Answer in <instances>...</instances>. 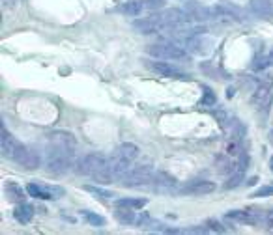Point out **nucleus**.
I'll return each instance as SVG.
<instances>
[{
  "mask_svg": "<svg viewBox=\"0 0 273 235\" xmlns=\"http://www.w3.org/2000/svg\"><path fill=\"white\" fill-rule=\"evenodd\" d=\"M77 172L83 175H88L90 179L101 185H109L112 179L109 170V159L101 153H88L77 162Z\"/></svg>",
  "mask_w": 273,
  "mask_h": 235,
  "instance_id": "nucleus-1",
  "label": "nucleus"
},
{
  "mask_svg": "<svg viewBox=\"0 0 273 235\" xmlns=\"http://www.w3.org/2000/svg\"><path fill=\"white\" fill-rule=\"evenodd\" d=\"M73 159H75V150L47 144V157H45L47 172H51V174L55 175L66 174L73 166Z\"/></svg>",
  "mask_w": 273,
  "mask_h": 235,
  "instance_id": "nucleus-2",
  "label": "nucleus"
},
{
  "mask_svg": "<svg viewBox=\"0 0 273 235\" xmlns=\"http://www.w3.org/2000/svg\"><path fill=\"white\" fill-rule=\"evenodd\" d=\"M148 54L154 56L156 60H167V62H174V60H185L187 53L176 43H157V45H150Z\"/></svg>",
  "mask_w": 273,
  "mask_h": 235,
  "instance_id": "nucleus-3",
  "label": "nucleus"
},
{
  "mask_svg": "<svg viewBox=\"0 0 273 235\" xmlns=\"http://www.w3.org/2000/svg\"><path fill=\"white\" fill-rule=\"evenodd\" d=\"M154 177H156L154 168L150 166V164H141V166H135L129 170V174L122 179V185L131 187V189H135V187H146L150 183H154Z\"/></svg>",
  "mask_w": 273,
  "mask_h": 235,
  "instance_id": "nucleus-4",
  "label": "nucleus"
},
{
  "mask_svg": "<svg viewBox=\"0 0 273 235\" xmlns=\"http://www.w3.org/2000/svg\"><path fill=\"white\" fill-rule=\"evenodd\" d=\"M26 192L39 200H58L66 194V190L58 185H41V183H28Z\"/></svg>",
  "mask_w": 273,
  "mask_h": 235,
  "instance_id": "nucleus-5",
  "label": "nucleus"
},
{
  "mask_svg": "<svg viewBox=\"0 0 273 235\" xmlns=\"http://www.w3.org/2000/svg\"><path fill=\"white\" fill-rule=\"evenodd\" d=\"M24 148V144H21L15 137H11L8 131L2 127L0 131V152H2V157L9 160H15L17 155L21 153V150Z\"/></svg>",
  "mask_w": 273,
  "mask_h": 235,
  "instance_id": "nucleus-6",
  "label": "nucleus"
},
{
  "mask_svg": "<svg viewBox=\"0 0 273 235\" xmlns=\"http://www.w3.org/2000/svg\"><path fill=\"white\" fill-rule=\"evenodd\" d=\"M109 170L114 181H122L125 175L129 174V170H131V160L114 152L112 157H109Z\"/></svg>",
  "mask_w": 273,
  "mask_h": 235,
  "instance_id": "nucleus-7",
  "label": "nucleus"
},
{
  "mask_svg": "<svg viewBox=\"0 0 273 235\" xmlns=\"http://www.w3.org/2000/svg\"><path fill=\"white\" fill-rule=\"evenodd\" d=\"M159 21L163 23L165 28H172V26H178V24H183L189 21V13H185L183 9H178V8H171V9H163L157 13Z\"/></svg>",
  "mask_w": 273,
  "mask_h": 235,
  "instance_id": "nucleus-8",
  "label": "nucleus"
},
{
  "mask_svg": "<svg viewBox=\"0 0 273 235\" xmlns=\"http://www.w3.org/2000/svg\"><path fill=\"white\" fill-rule=\"evenodd\" d=\"M41 153L36 150V148H30V146H24L21 153L17 155L15 162L17 164H21L23 168L26 170H36V168L41 166Z\"/></svg>",
  "mask_w": 273,
  "mask_h": 235,
  "instance_id": "nucleus-9",
  "label": "nucleus"
},
{
  "mask_svg": "<svg viewBox=\"0 0 273 235\" xmlns=\"http://www.w3.org/2000/svg\"><path fill=\"white\" fill-rule=\"evenodd\" d=\"M133 28L137 32H141V34H156V32L167 30L163 26V23L159 21L157 13H154V15L150 17H142V19H135L133 21Z\"/></svg>",
  "mask_w": 273,
  "mask_h": 235,
  "instance_id": "nucleus-10",
  "label": "nucleus"
},
{
  "mask_svg": "<svg viewBox=\"0 0 273 235\" xmlns=\"http://www.w3.org/2000/svg\"><path fill=\"white\" fill-rule=\"evenodd\" d=\"M185 49L191 51L193 54H198V56H204V54H208L211 51V39L204 38V34H196V36H191L187 38L185 41Z\"/></svg>",
  "mask_w": 273,
  "mask_h": 235,
  "instance_id": "nucleus-11",
  "label": "nucleus"
},
{
  "mask_svg": "<svg viewBox=\"0 0 273 235\" xmlns=\"http://www.w3.org/2000/svg\"><path fill=\"white\" fill-rule=\"evenodd\" d=\"M251 103H253V106H255L257 110L268 112L273 103L272 90H270L268 86H258L257 90H255V93H253V97H251Z\"/></svg>",
  "mask_w": 273,
  "mask_h": 235,
  "instance_id": "nucleus-12",
  "label": "nucleus"
},
{
  "mask_svg": "<svg viewBox=\"0 0 273 235\" xmlns=\"http://www.w3.org/2000/svg\"><path fill=\"white\" fill-rule=\"evenodd\" d=\"M146 66L161 77H169V78H187V75L182 73L176 66H172L171 62H146Z\"/></svg>",
  "mask_w": 273,
  "mask_h": 235,
  "instance_id": "nucleus-13",
  "label": "nucleus"
},
{
  "mask_svg": "<svg viewBox=\"0 0 273 235\" xmlns=\"http://www.w3.org/2000/svg\"><path fill=\"white\" fill-rule=\"evenodd\" d=\"M215 190V183L206 181V179H193V181L182 187L180 192L182 194H193V196H204V194H210Z\"/></svg>",
  "mask_w": 273,
  "mask_h": 235,
  "instance_id": "nucleus-14",
  "label": "nucleus"
},
{
  "mask_svg": "<svg viewBox=\"0 0 273 235\" xmlns=\"http://www.w3.org/2000/svg\"><path fill=\"white\" fill-rule=\"evenodd\" d=\"M47 140L49 144L60 146V148H71V150H75V146H77V138L73 137L71 133H68V131H53L47 137Z\"/></svg>",
  "mask_w": 273,
  "mask_h": 235,
  "instance_id": "nucleus-15",
  "label": "nucleus"
},
{
  "mask_svg": "<svg viewBox=\"0 0 273 235\" xmlns=\"http://www.w3.org/2000/svg\"><path fill=\"white\" fill-rule=\"evenodd\" d=\"M249 8L258 17H272L273 0H249Z\"/></svg>",
  "mask_w": 273,
  "mask_h": 235,
  "instance_id": "nucleus-16",
  "label": "nucleus"
},
{
  "mask_svg": "<svg viewBox=\"0 0 273 235\" xmlns=\"http://www.w3.org/2000/svg\"><path fill=\"white\" fill-rule=\"evenodd\" d=\"M13 217H15L17 222H21V224H28V222L34 219V205L23 204V202H21V204L15 207Z\"/></svg>",
  "mask_w": 273,
  "mask_h": 235,
  "instance_id": "nucleus-17",
  "label": "nucleus"
},
{
  "mask_svg": "<svg viewBox=\"0 0 273 235\" xmlns=\"http://www.w3.org/2000/svg\"><path fill=\"white\" fill-rule=\"evenodd\" d=\"M4 192H6V196H8L9 200H13V202H23L26 189H23V187L17 185V183L9 181L6 183V187H4Z\"/></svg>",
  "mask_w": 273,
  "mask_h": 235,
  "instance_id": "nucleus-18",
  "label": "nucleus"
},
{
  "mask_svg": "<svg viewBox=\"0 0 273 235\" xmlns=\"http://www.w3.org/2000/svg\"><path fill=\"white\" fill-rule=\"evenodd\" d=\"M146 204H148L146 198H120L114 202L116 207H129V209H142Z\"/></svg>",
  "mask_w": 273,
  "mask_h": 235,
  "instance_id": "nucleus-19",
  "label": "nucleus"
},
{
  "mask_svg": "<svg viewBox=\"0 0 273 235\" xmlns=\"http://www.w3.org/2000/svg\"><path fill=\"white\" fill-rule=\"evenodd\" d=\"M217 170L219 174H234L236 170H238V160L230 159V155L228 157H219L217 159Z\"/></svg>",
  "mask_w": 273,
  "mask_h": 235,
  "instance_id": "nucleus-20",
  "label": "nucleus"
},
{
  "mask_svg": "<svg viewBox=\"0 0 273 235\" xmlns=\"http://www.w3.org/2000/svg\"><path fill=\"white\" fill-rule=\"evenodd\" d=\"M144 8H146V4H144L142 0H129V2H125L124 6H122V11H124L125 15L137 17L141 15V11Z\"/></svg>",
  "mask_w": 273,
  "mask_h": 235,
  "instance_id": "nucleus-21",
  "label": "nucleus"
},
{
  "mask_svg": "<svg viewBox=\"0 0 273 235\" xmlns=\"http://www.w3.org/2000/svg\"><path fill=\"white\" fill-rule=\"evenodd\" d=\"M114 217H116V220L120 224H135V220H137L133 209H129V207H116Z\"/></svg>",
  "mask_w": 273,
  "mask_h": 235,
  "instance_id": "nucleus-22",
  "label": "nucleus"
},
{
  "mask_svg": "<svg viewBox=\"0 0 273 235\" xmlns=\"http://www.w3.org/2000/svg\"><path fill=\"white\" fill-rule=\"evenodd\" d=\"M116 153L118 155H122V157H125V159H129L133 162V160L139 157V148H137L135 144H131V142H125V144L118 146Z\"/></svg>",
  "mask_w": 273,
  "mask_h": 235,
  "instance_id": "nucleus-23",
  "label": "nucleus"
},
{
  "mask_svg": "<svg viewBox=\"0 0 273 235\" xmlns=\"http://www.w3.org/2000/svg\"><path fill=\"white\" fill-rule=\"evenodd\" d=\"M81 215L85 217V220L90 224V226H94V228H103L107 224V220L103 219L101 215H97V213H94V211H86V209H83Z\"/></svg>",
  "mask_w": 273,
  "mask_h": 235,
  "instance_id": "nucleus-24",
  "label": "nucleus"
},
{
  "mask_svg": "<svg viewBox=\"0 0 273 235\" xmlns=\"http://www.w3.org/2000/svg\"><path fill=\"white\" fill-rule=\"evenodd\" d=\"M268 68H273V49L266 54V56L258 58V60L253 64V69H257V71H262V69H268Z\"/></svg>",
  "mask_w": 273,
  "mask_h": 235,
  "instance_id": "nucleus-25",
  "label": "nucleus"
},
{
  "mask_svg": "<svg viewBox=\"0 0 273 235\" xmlns=\"http://www.w3.org/2000/svg\"><path fill=\"white\" fill-rule=\"evenodd\" d=\"M243 179H245V172L236 170L234 174H230L228 181L225 183V189H236V187H240V185L243 183Z\"/></svg>",
  "mask_w": 273,
  "mask_h": 235,
  "instance_id": "nucleus-26",
  "label": "nucleus"
},
{
  "mask_svg": "<svg viewBox=\"0 0 273 235\" xmlns=\"http://www.w3.org/2000/svg\"><path fill=\"white\" fill-rule=\"evenodd\" d=\"M154 181H156V185H165L167 189L171 190V187H174V185H176V177H172V175L165 174V172H157L156 177H154Z\"/></svg>",
  "mask_w": 273,
  "mask_h": 235,
  "instance_id": "nucleus-27",
  "label": "nucleus"
},
{
  "mask_svg": "<svg viewBox=\"0 0 273 235\" xmlns=\"http://www.w3.org/2000/svg\"><path fill=\"white\" fill-rule=\"evenodd\" d=\"M83 189H85L86 192H92V194H97V196H101V198H110L112 196V192L101 189V187H95V185H85Z\"/></svg>",
  "mask_w": 273,
  "mask_h": 235,
  "instance_id": "nucleus-28",
  "label": "nucleus"
},
{
  "mask_svg": "<svg viewBox=\"0 0 273 235\" xmlns=\"http://www.w3.org/2000/svg\"><path fill=\"white\" fill-rule=\"evenodd\" d=\"M206 226H208V232H217V234H225L226 228L215 219H208L206 220Z\"/></svg>",
  "mask_w": 273,
  "mask_h": 235,
  "instance_id": "nucleus-29",
  "label": "nucleus"
},
{
  "mask_svg": "<svg viewBox=\"0 0 273 235\" xmlns=\"http://www.w3.org/2000/svg\"><path fill=\"white\" fill-rule=\"evenodd\" d=\"M253 198H266V196H273V185H262L260 189H257L253 194Z\"/></svg>",
  "mask_w": 273,
  "mask_h": 235,
  "instance_id": "nucleus-30",
  "label": "nucleus"
},
{
  "mask_svg": "<svg viewBox=\"0 0 273 235\" xmlns=\"http://www.w3.org/2000/svg\"><path fill=\"white\" fill-rule=\"evenodd\" d=\"M135 224L139 228H146V226H152V222H150V217L146 215V213H142L141 217H137V220H135Z\"/></svg>",
  "mask_w": 273,
  "mask_h": 235,
  "instance_id": "nucleus-31",
  "label": "nucleus"
},
{
  "mask_svg": "<svg viewBox=\"0 0 273 235\" xmlns=\"http://www.w3.org/2000/svg\"><path fill=\"white\" fill-rule=\"evenodd\" d=\"M204 91H206V97L202 99V105H215V97L211 95L210 88H204Z\"/></svg>",
  "mask_w": 273,
  "mask_h": 235,
  "instance_id": "nucleus-32",
  "label": "nucleus"
},
{
  "mask_svg": "<svg viewBox=\"0 0 273 235\" xmlns=\"http://www.w3.org/2000/svg\"><path fill=\"white\" fill-rule=\"evenodd\" d=\"M144 4H146V8H150V9H157V8H161V6H163L165 0H146Z\"/></svg>",
  "mask_w": 273,
  "mask_h": 235,
  "instance_id": "nucleus-33",
  "label": "nucleus"
},
{
  "mask_svg": "<svg viewBox=\"0 0 273 235\" xmlns=\"http://www.w3.org/2000/svg\"><path fill=\"white\" fill-rule=\"evenodd\" d=\"M264 226L270 230V232H273V211H266V222Z\"/></svg>",
  "mask_w": 273,
  "mask_h": 235,
  "instance_id": "nucleus-34",
  "label": "nucleus"
},
{
  "mask_svg": "<svg viewBox=\"0 0 273 235\" xmlns=\"http://www.w3.org/2000/svg\"><path fill=\"white\" fill-rule=\"evenodd\" d=\"M268 138H270V144L273 146V131H270V135H268Z\"/></svg>",
  "mask_w": 273,
  "mask_h": 235,
  "instance_id": "nucleus-35",
  "label": "nucleus"
},
{
  "mask_svg": "<svg viewBox=\"0 0 273 235\" xmlns=\"http://www.w3.org/2000/svg\"><path fill=\"white\" fill-rule=\"evenodd\" d=\"M270 170H272V172H273V157H272V159H270Z\"/></svg>",
  "mask_w": 273,
  "mask_h": 235,
  "instance_id": "nucleus-36",
  "label": "nucleus"
}]
</instances>
